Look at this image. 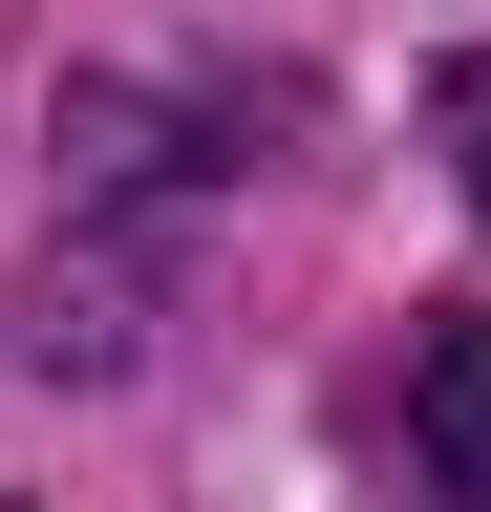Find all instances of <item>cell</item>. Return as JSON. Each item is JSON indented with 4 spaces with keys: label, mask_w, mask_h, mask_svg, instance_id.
<instances>
[{
    "label": "cell",
    "mask_w": 491,
    "mask_h": 512,
    "mask_svg": "<svg viewBox=\"0 0 491 512\" xmlns=\"http://www.w3.org/2000/svg\"><path fill=\"white\" fill-rule=\"evenodd\" d=\"M406 448H427V491L491 512V320H449V342L406 363Z\"/></svg>",
    "instance_id": "obj_1"
},
{
    "label": "cell",
    "mask_w": 491,
    "mask_h": 512,
    "mask_svg": "<svg viewBox=\"0 0 491 512\" xmlns=\"http://www.w3.org/2000/svg\"><path fill=\"white\" fill-rule=\"evenodd\" d=\"M427 128H449V171H470V214H491V43L449 64V86H427Z\"/></svg>",
    "instance_id": "obj_2"
}]
</instances>
